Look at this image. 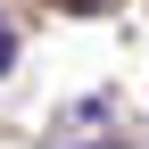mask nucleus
<instances>
[{"mask_svg": "<svg viewBox=\"0 0 149 149\" xmlns=\"http://www.w3.org/2000/svg\"><path fill=\"white\" fill-rule=\"evenodd\" d=\"M8 66H17V33L0 25V74H8Z\"/></svg>", "mask_w": 149, "mask_h": 149, "instance_id": "1", "label": "nucleus"}]
</instances>
